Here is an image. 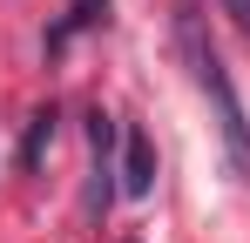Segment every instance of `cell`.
Listing matches in <instances>:
<instances>
[{"label": "cell", "instance_id": "obj_3", "mask_svg": "<svg viewBox=\"0 0 250 243\" xmlns=\"http://www.w3.org/2000/svg\"><path fill=\"white\" fill-rule=\"evenodd\" d=\"M122 189L128 196H149L156 189V149H149L142 128H128V142H122Z\"/></svg>", "mask_w": 250, "mask_h": 243}, {"label": "cell", "instance_id": "obj_2", "mask_svg": "<svg viewBox=\"0 0 250 243\" xmlns=\"http://www.w3.org/2000/svg\"><path fill=\"white\" fill-rule=\"evenodd\" d=\"M88 149H95V189H88V209H95V216H102V209H108V202H115V182H108V176H115V115H102V108H95V115H88Z\"/></svg>", "mask_w": 250, "mask_h": 243}, {"label": "cell", "instance_id": "obj_1", "mask_svg": "<svg viewBox=\"0 0 250 243\" xmlns=\"http://www.w3.org/2000/svg\"><path fill=\"white\" fill-rule=\"evenodd\" d=\"M176 47H183V61H189L196 88L216 101L223 149H230V162H237V176L250 182V122H244V101H237V88H230V75H223V61H216V47H209V34H203L196 0H176Z\"/></svg>", "mask_w": 250, "mask_h": 243}, {"label": "cell", "instance_id": "obj_5", "mask_svg": "<svg viewBox=\"0 0 250 243\" xmlns=\"http://www.w3.org/2000/svg\"><path fill=\"white\" fill-rule=\"evenodd\" d=\"M102 14H108V0H75V7H68V27H95ZM68 27H54V34H47V47H61V40H68Z\"/></svg>", "mask_w": 250, "mask_h": 243}, {"label": "cell", "instance_id": "obj_4", "mask_svg": "<svg viewBox=\"0 0 250 243\" xmlns=\"http://www.w3.org/2000/svg\"><path fill=\"white\" fill-rule=\"evenodd\" d=\"M47 142H54V108H34L27 135H21V169H34V162L47 156Z\"/></svg>", "mask_w": 250, "mask_h": 243}, {"label": "cell", "instance_id": "obj_6", "mask_svg": "<svg viewBox=\"0 0 250 243\" xmlns=\"http://www.w3.org/2000/svg\"><path fill=\"white\" fill-rule=\"evenodd\" d=\"M223 7L237 14V27H244V34H250V0H223Z\"/></svg>", "mask_w": 250, "mask_h": 243}]
</instances>
